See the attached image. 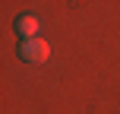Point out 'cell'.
<instances>
[{"label": "cell", "mask_w": 120, "mask_h": 114, "mask_svg": "<svg viewBox=\"0 0 120 114\" xmlns=\"http://www.w3.org/2000/svg\"><path fill=\"white\" fill-rule=\"evenodd\" d=\"M13 29L22 35V41H25V38H38V35H35V32H38V16H32V13H25V16H16Z\"/></svg>", "instance_id": "cell-2"}, {"label": "cell", "mask_w": 120, "mask_h": 114, "mask_svg": "<svg viewBox=\"0 0 120 114\" xmlns=\"http://www.w3.org/2000/svg\"><path fill=\"white\" fill-rule=\"evenodd\" d=\"M19 57L25 63H44L51 57V44L44 38H25V41H19Z\"/></svg>", "instance_id": "cell-1"}]
</instances>
